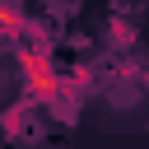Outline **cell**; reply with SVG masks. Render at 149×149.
<instances>
[{"label":"cell","instance_id":"1","mask_svg":"<svg viewBox=\"0 0 149 149\" xmlns=\"http://www.w3.org/2000/svg\"><path fill=\"white\" fill-rule=\"evenodd\" d=\"M19 70H23V84H28V93H33V98L51 102V98H61V93H65V79L51 70L47 51H37V47H23V51H19Z\"/></svg>","mask_w":149,"mask_h":149}]
</instances>
